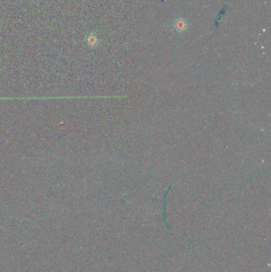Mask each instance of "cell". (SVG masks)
Masks as SVG:
<instances>
[{"label":"cell","mask_w":271,"mask_h":272,"mask_svg":"<svg viewBox=\"0 0 271 272\" xmlns=\"http://www.w3.org/2000/svg\"><path fill=\"white\" fill-rule=\"evenodd\" d=\"M173 27L176 30V32L182 34V33H184L187 30L188 23L186 19H183V18H177L173 22Z\"/></svg>","instance_id":"1"}]
</instances>
